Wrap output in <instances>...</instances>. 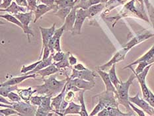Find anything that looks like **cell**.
<instances>
[{
	"label": "cell",
	"mask_w": 154,
	"mask_h": 116,
	"mask_svg": "<svg viewBox=\"0 0 154 116\" xmlns=\"http://www.w3.org/2000/svg\"><path fill=\"white\" fill-rule=\"evenodd\" d=\"M40 1V0H38V2H39Z\"/></svg>",
	"instance_id": "cell-54"
},
{
	"label": "cell",
	"mask_w": 154,
	"mask_h": 116,
	"mask_svg": "<svg viewBox=\"0 0 154 116\" xmlns=\"http://www.w3.org/2000/svg\"><path fill=\"white\" fill-rule=\"evenodd\" d=\"M152 65H153V64H151L148 65V66H146V67L144 69H143V71L140 73H139V74H136L135 72L132 71L136 74V78L138 79V80L140 84V86H141L143 98H144L145 99H146L147 98H148V96L149 95V91H150L146 86V78L147 74H148L149 69H150V68L152 67Z\"/></svg>",
	"instance_id": "cell-5"
},
{
	"label": "cell",
	"mask_w": 154,
	"mask_h": 116,
	"mask_svg": "<svg viewBox=\"0 0 154 116\" xmlns=\"http://www.w3.org/2000/svg\"><path fill=\"white\" fill-rule=\"evenodd\" d=\"M16 3L19 6L24 7V8H27V7H29L27 0H16Z\"/></svg>",
	"instance_id": "cell-48"
},
{
	"label": "cell",
	"mask_w": 154,
	"mask_h": 116,
	"mask_svg": "<svg viewBox=\"0 0 154 116\" xmlns=\"http://www.w3.org/2000/svg\"><path fill=\"white\" fill-rule=\"evenodd\" d=\"M82 105H78L75 104L74 102H69L68 107L67 108L64 112H63V115H66L67 114H79L81 112Z\"/></svg>",
	"instance_id": "cell-21"
},
{
	"label": "cell",
	"mask_w": 154,
	"mask_h": 116,
	"mask_svg": "<svg viewBox=\"0 0 154 116\" xmlns=\"http://www.w3.org/2000/svg\"><path fill=\"white\" fill-rule=\"evenodd\" d=\"M69 63L70 65H72V66H74L77 64V62H78V60L75 57H74L73 55H69Z\"/></svg>",
	"instance_id": "cell-49"
},
{
	"label": "cell",
	"mask_w": 154,
	"mask_h": 116,
	"mask_svg": "<svg viewBox=\"0 0 154 116\" xmlns=\"http://www.w3.org/2000/svg\"><path fill=\"white\" fill-rule=\"evenodd\" d=\"M1 111V115H5V116H8V115H13V114H17L19 115V114L17 111H16L15 109H13V108H8L4 109H1L0 110Z\"/></svg>",
	"instance_id": "cell-35"
},
{
	"label": "cell",
	"mask_w": 154,
	"mask_h": 116,
	"mask_svg": "<svg viewBox=\"0 0 154 116\" xmlns=\"http://www.w3.org/2000/svg\"><path fill=\"white\" fill-rule=\"evenodd\" d=\"M1 106L6 108H10L15 109L19 114V115H36L37 108L35 106L30 104L29 102H13L12 105L3 104L1 103Z\"/></svg>",
	"instance_id": "cell-3"
},
{
	"label": "cell",
	"mask_w": 154,
	"mask_h": 116,
	"mask_svg": "<svg viewBox=\"0 0 154 116\" xmlns=\"http://www.w3.org/2000/svg\"><path fill=\"white\" fill-rule=\"evenodd\" d=\"M1 9H5L11 5L12 0H2Z\"/></svg>",
	"instance_id": "cell-44"
},
{
	"label": "cell",
	"mask_w": 154,
	"mask_h": 116,
	"mask_svg": "<svg viewBox=\"0 0 154 116\" xmlns=\"http://www.w3.org/2000/svg\"><path fill=\"white\" fill-rule=\"evenodd\" d=\"M103 5L101 3H99V4L92 5L89 7L88 9H85L87 15H88V17H92L95 16L96 14L101 11L103 9Z\"/></svg>",
	"instance_id": "cell-26"
},
{
	"label": "cell",
	"mask_w": 154,
	"mask_h": 116,
	"mask_svg": "<svg viewBox=\"0 0 154 116\" xmlns=\"http://www.w3.org/2000/svg\"><path fill=\"white\" fill-rule=\"evenodd\" d=\"M142 61H146L147 62H148L149 64L154 63V45L151 49H149V51L147 52L144 55H143L142 56V57H140L138 59H137L136 61H135L134 62L131 63V64H130L129 65L126 66V67H125L123 69L128 68L130 66H132L133 65L138 64L139 62H142Z\"/></svg>",
	"instance_id": "cell-14"
},
{
	"label": "cell",
	"mask_w": 154,
	"mask_h": 116,
	"mask_svg": "<svg viewBox=\"0 0 154 116\" xmlns=\"http://www.w3.org/2000/svg\"><path fill=\"white\" fill-rule=\"evenodd\" d=\"M32 11L29 13H19L15 15V16L21 22L22 25H23V31H24L25 34L27 35L29 42H31L29 39V35L34 36L31 29L29 28V24L32 19Z\"/></svg>",
	"instance_id": "cell-6"
},
{
	"label": "cell",
	"mask_w": 154,
	"mask_h": 116,
	"mask_svg": "<svg viewBox=\"0 0 154 116\" xmlns=\"http://www.w3.org/2000/svg\"><path fill=\"white\" fill-rule=\"evenodd\" d=\"M58 71H59V68L57 67L54 63V64L48 66V67H46L44 69H42L41 71L36 72V74L41 75L42 78H44L45 76L54 74L56 72H58Z\"/></svg>",
	"instance_id": "cell-20"
},
{
	"label": "cell",
	"mask_w": 154,
	"mask_h": 116,
	"mask_svg": "<svg viewBox=\"0 0 154 116\" xmlns=\"http://www.w3.org/2000/svg\"><path fill=\"white\" fill-rule=\"evenodd\" d=\"M72 8H72V7H66V8H60L59 9L57 10V12L55 13V15L59 17L60 19H62V20H64L65 21L67 16H68L69 14V13L71 12Z\"/></svg>",
	"instance_id": "cell-29"
},
{
	"label": "cell",
	"mask_w": 154,
	"mask_h": 116,
	"mask_svg": "<svg viewBox=\"0 0 154 116\" xmlns=\"http://www.w3.org/2000/svg\"><path fill=\"white\" fill-rule=\"evenodd\" d=\"M136 78V74H134L130 76L128 79L125 82H120V84L117 87L116 91H117V96L116 98L118 99L119 102L120 104L123 105L126 108L128 112L132 113L131 109H130V106L129 105V96H128V90L130 86L132 84L134 80Z\"/></svg>",
	"instance_id": "cell-2"
},
{
	"label": "cell",
	"mask_w": 154,
	"mask_h": 116,
	"mask_svg": "<svg viewBox=\"0 0 154 116\" xmlns=\"http://www.w3.org/2000/svg\"><path fill=\"white\" fill-rule=\"evenodd\" d=\"M69 52H67L66 53L65 57L63 58L62 61L58 62L57 63H54L55 65L58 67V68H66V67H68L69 66Z\"/></svg>",
	"instance_id": "cell-33"
},
{
	"label": "cell",
	"mask_w": 154,
	"mask_h": 116,
	"mask_svg": "<svg viewBox=\"0 0 154 116\" xmlns=\"http://www.w3.org/2000/svg\"><path fill=\"white\" fill-rule=\"evenodd\" d=\"M67 92V94H66V95L64 96V98H63V99H64L65 100L68 102H72L73 98H74V94H73V91L69 90L68 92Z\"/></svg>",
	"instance_id": "cell-43"
},
{
	"label": "cell",
	"mask_w": 154,
	"mask_h": 116,
	"mask_svg": "<svg viewBox=\"0 0 154 116\" xmlns=\"http://www.w3.org/2000/svg\"><path fill=\"white\" fill-rule=\"evenodd\" d=\"M85 89H81L79 92V98H78V100L81 103V105H82V109H81V112H80V115L82 116H88L89 114L88 111H87L86 107H85V104L84 102V97H83V94H84L85 92Z\"/></svg>",
	"instance_id": "cell-28"
},
{
	"label": "cell",
	"mask_w": 154,
	"mask_h": 116,
	"mask_svg": "<svg viewBox=\"0 0 154 116\" xmlns=\"http://www.w3.org/2000/svg\"><path fill=\"white\" fill-rule=\"evenodd\" d=\"M55 74L46 79L44 80V84L42 86H37L35 87L34 92H37L41 94H46L52 96L57 93H60L66 85L68 80H57Z\"/></svg>",
	"instance_id": "cell-1"
},
{
	"label": "cell",
	"mask_w": 154,
	"mask_h": 116,
	"mask_svg": "<svg viewBox=\"0 0 154 116\" xmlns=\"http://www.w3.org/2000/svg\"><path fill=\"white\" fill-rule=\"evenodd\" d=\"M52 9H54V7H51L47 5L43 4V3L42 4H40L37 5L36 9L35 10V18L34 20V23H36L37 21V20L41 18L43 15H45V13L48 12L49 11H51Z\"/></svg>",
	"instance_id": "cell-19"
},
{
	"label": "cell",
	"mask_w": 154,
	"mask_h": 116,
	"mask_svg": "<svg viewBox=\"0 0 154 116\" xmlns=\"http://www.w3.org/2000/svg\"><path fill=\"white\" fill-rule=\"evenodd\" d=\"M28 4H29V8L31 10V11H35L36 9V0H27Z\"/></svg>",
	"instance_id": "cell-46"
},
{
	"label": "cell",
	"mask_w": 154,
	"mask_h": 116,
	"mask_svg": "<svg viewBox=\"0 0 154 116\" xmlns=\"http://www.w3.org/2000/svg\"><path fill=\"white\" fill-rule=\"evenodd\" d=\"M97 72H98V74H99V76H101V78H102L103 82L105 83V84L106 86V91L113 92L114 93H115L116 96H117L116 89L115 88V86H114V84H112V82H111V80H110L109 74H107L106 72L103 71L102 70H101V69L97 70Z\"/></svg>",
	"instance_id": "cell-15"
},
{
	"label": "cell",
	"mask_w": 154,
	"mask_h": 116,
	"mask_svg": "<svg viewBox=\"0 0 154 116\" xmlns=\"http://www.w3.org/2000/svg\"><path fill=\"white\" fill-rule=\"evenodd\" d=\"M55 3L58 5V9L66 7L73 8L75 4V0H55Z\"/></svg>",
	"instance_id": "cell-30"
},
{
	"label": "cell",
	"mask_w": 154,
	"mask_h": 116,
	"mask_svg": "<svg viewBox=\"0 0 154 116\" xmlns=\"http://www.w3.org/2000/svg\"><path fill=\"white\" fill-rule=\"evenodd\" d=\"M69 81L71 82L73 85H75L79 89H91L95 87V82L91 81H85V80L80 79V78H74L69 79Z\"/></svg>",
	"instance_id": "cell-16"
},
{
	"label": "cell",
	"mask_w": 154,
	"mask_h": 116,
	"mask_svg": "<svg viewBox=\"0 0 154 116\" xmlns=\"http://www.w3.org/2000/svg\"><path fill=\"white\" fill-rule=\"evenodd\" d=\"M109 75L110 80L112 82V84H114V86H115V88H116L118 87V86L120 84L121 81H120L118 77L116 76V64H112L111 68L109 70Z\"/></svg>",
	"instance_id": "cell-27"
},
{
	"label": "cell",
	"mask_w": 154,
	"mask_h": 116,
	"mask_svg": "<svg viewBox=\"0 0 154 116\" xmlns=\"http://www.w3.org/2000/svg\"><path fill=\"white\" fill-rule=\"evenodd\" d=\"M54 50L57 52H59V51H61V46H60V39H57L56 42H55V45H54Z\"/></svg>",
	"instance_id": "cell-50"
},
{
	"label": "cell",
	"mask_w": 154,
	"mask_h": 116,
	"mask_svg": "<svg viewBox=\"0 0 154 116\" xmlns=\"http://www.w3.org/2000/svg\"><path fill=\"white\" fill-rule=\"evenodd\" d=\"M8 97L12 102H19L21 101V98L20 97V96L17 95L13 92H11L9 93Z\"/></svg>",
	"instance_id": "cell-36"
},
{
	"label": "cell",
	"mask_w": 154,
	"mask_h": 116,
	"mask_svg": "<svg viewBox=\"0 0 154 116\" xmlns=\"http://www.w3.org/2000/svg\"><path fill=\"white\" fill-rule=\"evenodd\" d=\"M76 12H77V8L75 6L72 8L71 12L67 16V17L65 19L64 24L63 26L64 27V30L66 31H71L72 32L73 26H74L75 19H76Z\"/></svg>",
	"instance_id": "cell-13"
},
{
	"label": "cell",
	"mask_w": 154,
	"mask_h": 116,
	"mask_svg": "<svg viewBox=\"0 0 154 116\" xmlns=\"http://www.w3.org/2000/svg\"><path fill=\"white\" fill-rule=\"evenodd\" d=\"M128 50L123 46V48L121 50H120L119 52H117L116 54L113 56L112 58L110 60L109 62H107L106 64H105V65L100 66L99 69L105 70L106 68H109V66H112V64H116V62H118L120 61H122V60L125 58V56L126 55V53L128 52Z\"/></svg>",
	"instance_id": "cell-11"
},
{
	"label": "cell",
	"mask_w": 154,
	"mask_h": 116,
	"mask_svg": "<svg viewBox=\"0 0 154 116\" xmlns=\"http://www.w3.org/2000/svg\"><path fill=\"white\" fill-rule=\"evenodd\" d=\"M30 102H31L33 105L39 106L41 104L42 102V96H32L31 98V99H30Z\"/></svg>",
	"instance_id": "cell-38"
},
{
	"label": "cell",
	"mask_w": 154,
	"mask_h": 116,
	"mask_svg": "<svg viewBox=\"0 0 154 116\" xmlns=\"http://www.w3.org/2000/svg\"><path fill=\"white\" fill-rule=\"evenodd\" d=\"M55 23L51 27L49 28H44L42 27H39V29L41 31V35H42V51L41 53H42L43 49L45 48V46L48 45V43L50 41L54 34L55 32Z\"/></svg>",
	"instance_id": "cell-10"
},
{
	"label": "cell",
	"mask_w": 154,
	"mask_h": 116,
	"mask_svg": "<svg viewBox=\"0 0 154 116\" xmlns=\"http://www.w3.org/2000/svg\"><path fill=\"white\" fill-rule=\"evenodd\" d=\"M5 97H3V96H1V97H0V102L1 103H4L5 104H9V105H12L13 103L11 102H9L8 100H6V99L4 98Z\"/></svg>",
	"instance_id": "cell-52"
},
{
	"label": "cell",
	"mask_w": 154,
	"mask_h": 116,
	"mask_svg": "<svg viewBox=\"0 0 154 116\" xmlns=\"http://www.w3.org/2000/svg\"><path fill=\"white\" fill-rule=\"evenodd\" d=\"M66 84L63 87L62 91L60 93V94L56 96V97L52 98V103H51V105L52 107L55 109L54 112L60 115V106H61L62 102L63 99V98H64L65 96V93H66Z\"/></svg>",
	"instance_id": "cell-17"
},
{
	"label": "cell",
	"mask_w": 154,
	"mask_h": 116,
	"mask_svg": "<svg viewBox=\"0 0 154 116\" xmlns=\"http://www.w3.org/2000/svg\"><path fill=\"white\" fill-rule=\"evenodd\" d=\"M78 2V0H75V3Z\"/></svg>",
	"instance_id": "cell-53"
},
{
	"label": "cell",
	"mask_w": 154,
	"mask_h": 116,
	"mask_svg": "<svg viewBox=\"0 0 154 116\" xmlns=\"http://www.w3.org/2000/svg\"><path fill=\"white\" fill-rule=\"evenodd\" d=\"M17 89V87L15 86H1L0 89V94L3 97H8V94L10 92Z\"/></svg>",
	"instance_id": "cell-32"
},
{
	"label": "cell",
	"mask_w": 154,
	"mask_h": 116,
	"mask_svg": "<svg viewBox=\"0 0 154 116\" xmlns=\"http://www.w3.org/2000/svg\"><path fill=\"white\" fill-rule=\"evenodd\" d=\"M129 105L130 106V108H131L135 112H136L137 114H138V115H140V116H145L144 112H143L142 110H140V109H139L138 108H137L136 107H135V106L132 104V102H130Z\"/></svg>",
	"instance_id": "cell-45"
},
{
	"label": "cell",
	"mask_w": 154,
	"mask_h": 116,
	"mask_svg": "<svg viewBox=\"0 0 154 116\" xmlns=\"http://www.w3.org/2000/svg\"><path fill=\"white\" fill-rule=\"evenodd\" d=\"M43 4H45V5H47L48 6H51V7H54V8H56L58 10V7L56 4L55 5V0H40Z\"/></svg>",
	"instance_id": "cell-41"
},
{
	"label": "cell",
	"mask_w": 154,
	"mask_h": 116,
	"mask_svg": "<svg viewBox=\"0 0 154 116\" xmlns=\"http://www.w3.org/2000/svg\"><path fill=\"white\" fill-rule=\"evenodd\" d=\"M65 55H66L65 53L62 52V51L57 52L55 55H53V56H52L53 60L55 62H60V61H62V60L64 58Z\"/></svg>",
	"instance_id": "cell-37"
},
{
	"label": "cell",
	"mask_w": 154,
	"mask_h": 116,
	"mask_svg": "<svg viewBox=\"0 0 154 116\" xmlns=\"http://www.w3.org/2000/svg\"><path fill=\"white\" fill-rule=\"evenodd\" d=\"M18 94L23 100L29 102L31 98L32 97V94H34V90H32V88L30 87L27 89H17Z\"/></svg>",
	"instance_id": "cell-24"
},
{
	"label": "cell",
	"mask_w": 154,
	"mask_h": 116,
	"mask_svg": "<svg viewBox=\"0 0 154 116\" xmlns=\"http://www.w3.org/2000/svg\"><path fill=\"white\" fill-rule=\"evenodd\" d=\"M41 61H42V60H41V61H39L38 62H36L35 63H33V64H30L29 66H23V68L21 69V73H25V74H26V73H28L29 72H31V71H33V70H34L36 67V66H38V64Z\"/></svg>",
	"instance_id": "cell-34"
},
{
	"label": "cell",
	"mask_w": 154,
	"mask_h": 116,
	"mask_svg": "<svg viewBox=\"0 0 154 116\" xmlns=\"http://www.w3.org/2000/svg\"><path fill=\"white\" fill-rule=\"evenodd\" d=\"M86 17H88V15H87L85 9L80 8L79 9L77 10L75 22L72 31L73 35H78L81 33V29L83 23L84 22Z\"/></svg>",
	"instance_id": "cell-8"
},
{
	"label": "cell",
	"mask_w": 154,
	"mask_h": 116,
	"mask_svg": "<svg viewBox=\"0 0 154 116\" xmlns=\"http://www.w3.org/2000/svg\"><path fill=\"white\" fill-rule=\"evenodd\" d=\"M104 109V108L101 105V104H100L99 103H98V104L95 106V108L93 109V110L92 111V112L91 114H89V115H97L98 113H99L101 110Z\"/></svg>",
	"instance_id": "cell-40"
},
{
	"label": "cell",
	"mask_w": 154,
	"mask_h": 116,
	"mask_svg": "<svg viewBox=\"0 0 154 116\" xmlns=\"http://www.w3.org/2000/svg\"><path fill=\"white\" fill-rule=\"evenodd\" d=\"M97 115L100 116H126V115H134L132 113H128V114H125L122 113L120 109L117 108L109 107L104 108Z\"/></svg>",
	"instance_id": "cell-12"
},
{
	"label": "cell",
	"mask_w": 154,
	"mask_h": 116,
	"mask_svg": "<svg viewBox=\"0 0 154 116\" xmlns=\"http://www.w3.org/2000/svg\"><path fill=\"white\" fill-rule=\"evenodd\" d=\"M36 76V73L35 74H26L24 76H19V77H15L11 79H9L8 80H7L6 82L2 83L1 84V86H15L18 84H20V83L22 82L23 81L25 80L26 79H28L30 78H35Z\"/></svg>",
	"instance_id": "cell-18"
},
{
	"label": "cell",
	"mask_w": 154,
	"mask_h": 116,
	"mask_svg": "<svg viewBox=\"0 0 154 116\" xmlns=\"http://www.w3.org/2000/svg\"><path fill=\"white\" fill-rule=\"evenodd\" d=\"M53 55L52 54L51 56H49V58H47L46 60H45V61H42L39 63L38 64V66L33 70V71L29 72V73H27V74H35V73L37 72L38 71H41L42 69H44L46 67H48V66L52 64V60H53V57H52Z\"/></svg>",
	"instance_id": "cell-22"
},
{
	"label": "cell",
	"mask_w": 154,
	"mask_h": 116,
	"mask_svg": "<svg viewBox=\"0 0 154 116\" xmlns=\"http://www.w3.org/2000/svg\"><path fill=\"white\" fill-rule=\"evenodd\" d=\"M146 100L154 108V94L151 91H149V95L148 96V98H147Z\"/></svg>",
	"instance_id": "cell-47"
},
{
	"label": "cell",
	"mask_w": 154,
	"mask_h": 116,
	"mask_svg": "<svg viewBox=\"0 0 154 116\" xmlns=\"http://www.w3.org/2000/svg\"><path fill=\"white\" fill-rule=\"evenodd\" d=\"M101 2V0H82L79 3H78V5H75V7L77 9L82 8L83 9H87L92 5L99 4Z\"/></svg>",
	"instance_id": "cell-25"
},
{
	"label": "cell",
	"mask_w": 154,
	"mask_h": 116,
	"mask_svg": "<svg viewBox=\"0 0 154 116\" xmlns=\"http://www.w3.org/2000/svg\"><path fill=\"white\" fill-rule=\"evenodd\" d=\"M73 68H75V70H78V71H83V70L86 69V68L82 64H78L74 65Z\"/></svg>",
	"instance_id": "cell-51"
},
{
	"label": "cell",
	"mask_w": 154,
	"mask_h": 116,
	"mask_svg": "<svg viewBox=\"0 0 154 116\" xmlns=\"http://www.w3.org/2000/svg\"><path fill=\"white\" fill-rule=\"evenodd\" d=\"M1 17L6 19L7 21H8L9 22H11L13 23V24H15L16 25L19 26V27H21L23 30V25H22L21 22L16 17H14L9 14H5V15H2Z\"/></svg>",
	"instance_id": "cell-31"
},
{
	"label": "cell",
	"mask_w": 154,
	"mask_h": 116,
	"mask_svg": "<svg viewBox=\"0 0 154 116\" xmlns=\"http://www.w3.org/2000/svg\"><path fill=\"white\" fill-rule=\"evenodd\" d=\"M1 11L9 12L11 13H13V14L15 15V14H17V13H19L21 12L25 13L26 9L24 8V7L19 6L17 3L15 2H12L11 5H10L8 8H7L5 9H1Z\"/></svg>",
	"instance_id": "cell-23"
},
{
	"label": "cell",
	"mask_w": 154,
	"mask_h": 116,
	"mask_svg": "<svg viewBox=\"0 0 154 116\" xmlns=\"http://www.w3.org/2000/svg\"><path fill=\"white\" fill-rule=\"evenodd\" d=\"M95 73L93 71H90V70L86 68L83 71H78L75 68L73 69V73L69 79H74V78H80L85 80L95 82L94 79L95 77Z\"/></svg>",
	"instance_id": "cell-9"
},
{
	"label": "cell",
	"mask_w": 154,
	"mask_h": 116,
	"mask_svg": "<svg viewBox=\"0 0 154 116\" xmlns=\"http://www.w3.org/2000/svg\"><path fill=\"white\" fill-rule=\"evenodd\" d=\"M99 103L104 108L109 107L117 108L119 105V101L116 100V96L115 93L110 91H105L98 96Z\"/></svg>",
	"instance_id": "cell-4"
},
{
	"label": "cell",
	"mask_w": 154,
	"mask_h": 116,
	"mask_svg": "<svg viewBox=\"0 0 154 116\" xmlns=\"http://www.w3.org/2000/svg\"><path fill=\"white\" fill-rule=\"evenodd\" d=\"M51 52V50H50L49 47L47 46H45V48L43 49V51H42V53H43V56H42V61H45V60H46L47 58H49L50 56V53Z\"/></svg>",
	"instance_id": "cell-39"
},
{
	"label": "cell",
	"mask_w": 154,
	"mask_h": 116,
	"mask_svg": "<svg viewBox=\"0 0 154 116\" xmlns=\"http://www.w3.org/2000/svg\"><path fill=\"white\" fill-rule=\"evenodd\" d=\"M129 101L132 102V104H134L136 105L139 106L140 108H142L143 111L146 112L149 115H154V108L147 102L146 99H142L140 98L139 93H138L134 97H129Z\"/></svg>",
	"instance_id": "cell-7"
},
{
	"label": "cell",
	"mask_w": 154,
	"mask_h": 116,
	"mask_svg": "<svg viewBox=\"0 0 154 116\" xmlns=\"http://www.w3.org/2000/svg\"><path fill=\"white\" fill-rule=\"evenodd\" d=\"M64 27L62 26V27H60L59 29H57L55 30V32H54V36H55L56 39H60L61 38V36L63 34V31H64Z\"/></svg>",
	"instance_id": "cell-42"
}]
</instances>
